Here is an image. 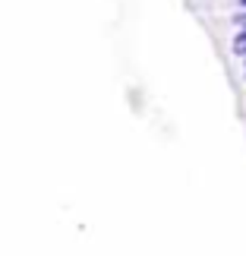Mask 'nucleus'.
Masks as SVG:
<instances>
[{"label": "nucleus", "mask_w": 246, "mask_h": 256, "mask_svg": "<svg viewBox=\"0 0 246 256\" xmlns=\"http://www.w3.org/2000/svg\"><path fill=\"white\" fill-rule=\"evenodd\" d=\"M231 51H234V57H246V26H240L237 32H234V38H231Z\"/></svg>", "instance_id": "nucleus-1"}, {"label": "nucleus", "mask_w": 246, "mask_h": 256, "mask_svg": "<svg viewBox=\"0 0 246 256\" xmlns=\"http://www.w3.org/2000/svg\"><path fill=\"white\" fill-rule=\"evenodd\" d=\"M243 82H246V57H243Z\"/></svg>", "instance_id": "nucleus-2"}]
</instances>
